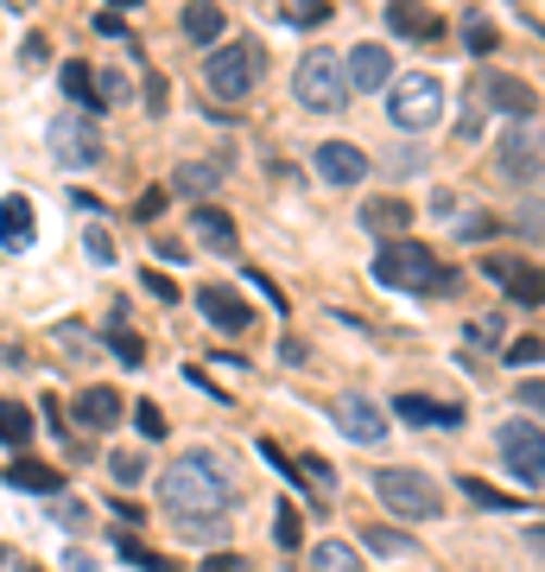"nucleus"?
<instances>
[{"label":"nucleus","instance_id":"obj_34","mask_svg":"<svg viewBox=\"0 0 545 572\" xmlns=\"http://www.w3.org/2000/svg\"><path fill=\"white\" fill-rule=\"evenodd\" d=\"M273 540H280V553H298V540H305V515H298V509H280V515H273Z\"/></svg>","mask_w":545,"mask_h":572},{"label":"nucleus","instance_id":"obj_11","mask_svg":"<svg viewBox=\"0 0 545 572\" xmlns=\"http://www.w3.org/2000/svg\"><path fill=\"white\" fill-rule=\"evenodd\" d=\"M330 419H336V433L356 439V446H381V439H387V414H381V401H368V394H336V401H330Z\"/></svg>","mask_w":545,"mask_h":572},{"label":"nucleus","instance_id":"obj_33","mask_svg":"<svg viewBox=\"0 0 545 572\" xmlns=\"http://www.w3.org/2000/svg\"><path fill=\"white\" fill-rule=\"evenodd\" d=\"M109 477L121 484V490H134V484L146 477V458L140 452H109Z\"/></svg>","mask_w":545,"mask_h":572},{"label":"nucleus","instance_id":"obj_40","mask_svg":"<svg viewBox=\"0 0 545 572\" xmlns=\"http://www.w3.org/2000/svg\"><path fill=\"white\" fill-rule=\"evenodd\" d=\"M38 64H51V45L45 38H20V71H38Z\"/></svg>","mask_w":545,"mask_h":572},{"label":"nucleus","instance_id":"obj_29","mask_svg":"<svg viewBox=\"0 0 545 572\" xmlns=\"http://www.w3.org/2000/svg\"><path fill=\"white\" fill-rule=\"evenodd\" d=\"M114 553H121L127 567H140V572H178L172 560H165V553H152V547H140V540H134L127 528H114Z\"/></svg>","mask_w":545,"mask_h":572},{"label":"nucleus","instance_id":"obj_16","mask_svg":"<svg viewBox=\"0 0 545 572\" xmlns=\"http://www.w3.org/2000/svg\"><path fill=\"white\" fill-rule=\"evenodd\" d=\"M71 414H76L83 433H114L127 407H121V394H114V388H83V394L71 401Z\"/></svg>","mask_w":545,"mask_h":572},{"label":"nucleus","instance_id":"obj_18","mask_svg":"<svg viewBox=\"0 0 545 572\" xmlns=\"http://www.w3.org/2000/svg\"><path fill=\"white\" fill-rule=\"evenodd\" d=\"M178 33H184V45H203V51H216L222 33H228V20H222L216 0H190V7L178 13Z\"/></svg>","mask_w":545,"mask_h":572},{"label":"nucleus","instance_id":"obj_25","mask_svg":"<svg viewBox=\"0 0 545 572\" xmlns=\"http://www.w3.org/2000/svg\"><path fill=\"white\" fill-rule=\"evenodd\" d=\"M216 185H222V159H190L172 179V191H184V197H210Z\"/></svg>","mask_w":545,"mask_h":572},{"label":"nucleus","instance_id":"obj_23","mask_svg":"<svg viewBox=\"0 0 545 572\" xmlns=\"http://www.w3.org/2000/svg\"><path fill=\"white\" fill-rule=\"evenodd\" d=\"M7 484H13V490H38V496H64V477H58L51 464H26V458L7 464Z\"/></svg>","mask_w":545,"mask_h":572},{"label":"nucleus","instance_id":"obj_5","mask_svg":"<svg viewBox=\"0 0 545 572\" xmlns=\"http://www.w3.org/2000/svg\"><path fill=\"white\" fill-rule=\"evenodd\" d=\"M381 96H387V121H394V127H406V134H425V127H437V121H444V83H437V76H425V71L394 76Z\"/></svg>","mask_w":545,"mask_h":572},{"label":"nucleus","instance_id":"obj_50","mask_svg":"<svg viewBox=\"0 0 545 572\" xmlns=\"http://www.w3.org/2000/svg\"><path fill=\"white\" fill-rule=\"evenodd\" d=\"M64 567H71V572H96L89 560H83V547H76V553H64Z\"/></svg>","mask_w":545,"mask_h":572},{"label":"nucleus","instance_id":"obj_54","mask_svg":"<svg viewBox=\"0 0 545 572\" xmlns=\"http://www.w3.org/2000/svg\"><path fill=\"white\" fill-rule=\"evenodd\" d=\"M0 567H7V547H0Z\"/></svg>","mask_w":545,"mask_h":572},{"label":"nucleus","instance_id":"obj_45","mask_svg":"<svg viewBox=\"0 0 545 572\" xmlns=\"http://www.w3.org/2000/svg\"><path fill=\"white\" fill-rule=\"evenodd\" d=\"M83 248H89V261H96V267H109V261H114V242L102 235V229H89V235H83Z\"/></svg>","mask_w":545,"mask_h":572},{"label":"nucleus","instance_id":"obj_27","mask_svg":"<svg viewBox=\"0 0 545 572\" xmlns=\"http://www.w3.org/2000/svg\"><path fill=\"white\" fill-rule=\"evenodd\" d=\"M362 547L368 553H387V560H406V553H419V540L400 528H387V522H368L362 528Z\"/></svg>","mask_w":545,"mask_h":572},{"label":"nucleus","instance_id":"obj_44","mask_svg":"<svg viewBox=\"0 0 545 572\" xmlns=\"http://www.w3.org/2000/svg\"><path fill=\"white\" fill-rule=\"evenodd\" d=\"M140 287H146V293H152V300H165V305L178 300V287H172V280H165L159 267H146V273H140Z\"/></svg>","mask_w":545,"mask_h":572},{"label":"nucleus","instance_id":"obj_30","mask_svg":"<svg viewBox=\"0 0 545 572\" xmlns=\"http://www.w3.org/2000/svg\"><path fill=\"white\" fill-rule=\"evenodd\" d=\"M109 350H114V363H127V369H140L146 363L140 331H127V325H109Z\"/></svg>","mask_w":545,"mask_h":572},{"label":"nucleus","instance_id":"obj_42","mask_svg":"<svg viewBox=\"0 0 545 572\" xmlns=\"http://www.w3.org/2000/svg\"><path fill=\"white\" fill-rule=\"evenodd\" d=\"M513 401L527 407V419H540V426H545V381H527V388H520Z\"/></svg>","mask_w":545,"mask_h":572},{"label":"nucleus","instance_id":"obj_14","mask_svg":"<svg viewBox=\"0 0 545 572\" xmlns=\"http://www.w3.org/2000/svg\"><path fill=\"white\" fill-rule=\"evenodd\" d=\"M311 159H318V179L324 185H362L368 179V153L356 141H324Z\"/></svg>","mask_w":545,"mask_h":572},{"label":"nucleus","instance_id":"obj_7","mask_svg":"<svg viewBox=\"0 0 545 572\" xmlns=\"http://www.w3.org/2000/svg\"><path fill=\"white\" fill-rule=\"evenodd\" d=\"M260 71H267L260 45L255 38H235V45H216V51H210L203 83H210V96H222V102H241V96L260 83Z\"/></svg>","mask_w":545,"mask_h":572},{"label":"nucleus","instance_id":"obj_41","mask_svg":"<svg viewBox=\"0 0 545 572\" xmlns=\"http://www.w3.org/2000/svg\"><path fill=\"white\" fill-rule=\"evenodd\" d=\"M324 13H330L324 0H292V7H286V20H292V26H318Z\"/></svg>","mask_w":545,"mask_h":572},{"label":"nucleus","instance_id":"obj_6","mask_svg":"<svg viewBox=\"0 0 545 572\" xmlns=\"http://www.w3.org/2000/svg\"><path fill=\"white\" fill-rule=\"evenodd\" d=\"M495 452H501V464H508L513 484H527V490H540L545 484V426L540 419H501L495 426Z\"/></svg>","mask_w":545,"mask_h":572},{"label":"nucleus","instance_id":"obj_2","mask_svg":"<svg viewBox=\"0 0 545 572\" xmlns=\"http://www.w3.org/2000/svg\"><path fill=\"white\" fill-rule=\"evenodd\" d=\"M368 273H374L387 293H412V300H425V293H450V287H457V273H450V267H437L432 248H425V242H406V235L381 242Z\"/></svg>","mask_w":545,"mask_h":572},{"label":"nucleus","instance_id":"obj_10","mask_svg":"<svg viewBox=\"0 0 545 572\" xmlns=\"http://www.w3.org/2000/svg\"><path fill=\"white\" fill-rule=\"evenodd\" d=\"M482 273L508 293L513 305H545V267L527 255H482Z\"/></svg>","mask_w":545,"mask_h":572},{"label":"nucleus","instance_id":"obj_36","mask_svg":"<svg viewBox=\"0 0 545 572\" xmlns=\"http://www.w3.org/2000/svg\"><path fill=\"white\" fill-rule=\"evenodd\" d=\"M96 96H102V109L127 102V71H96Z\"/></svg>","mask_w":545,"mask_h":572},{"label":"nucleus","instance_id":"obj_43","mask_svg":"<svg viewBox=\"0 0 545 572\" xmlns=\"http://www.w3.org/2000/svg\"><path fill=\"white\" fill-rule=\"evenodd\" d=\"M51 515H58L64 528H83V522H89V509H83L76 496H58V502H51Z\"/></svg>","mask_w":545,"mask_h":572},{"label":"nucleus","instance_id":"obj_38","mask_svg":"<svg viewBox=\"0 0 545 572\" xmlns=\"http://www.w3.org/2000/svg\"><path fill=\"white\" fill-rule=\"evenodd\" d=\"M501 356H508L513 369H533V363H545V343L540 338H520L513 350H501Z\"/></svg>","mask_w":545,"mask_h":572},{"label":"nucleus","instance_id":"obj_12","mask_svg":"<svg viewBox=\"0 0 545 572\" xmlns=\"http://www.w3.org/2000/svg\"><path fill=\"white\" fill-rule=\"evenodd\" d=\"M495 166H501V179H513V185H533V179H540V141H533V134H527V121H513L508 134H501V141H495Z\"/></svg>","mask_w":545,"mask_h":572},{"label":"nucleus","instance_id":"obj_51","mask_svg":"<svg viewBox=\"0 0 545 572\" xmlns=\"http://www.w3.org/2000/svg\"><path fill=\"white\" fill-rule=\"evenodd\" d=\"M527 547H533V553H545V528H533V534H527Z\"/></svg>","mask_w":545,"mask_h":572},{"label":"nucleus","instance_id":"obj_37","mask_svg":"<svg viewBox=\"0 0 545 572\" xmlns=\"http://www.w3.org/2000/svg\"><path fill=\"white\" fill-rule=\"evenodd\" d=\"M134 426H140V439H165V414L152 401H134Z\"/></svg>","mask_w":545,"mask_h":572},{"label":"nucleus","instance_id":"obj_21","mask_svg":"<svg viewBox=\"0 0 545 572\" xmlns=\"http://www.w3.org/2000/svg\"><path fill=\"white\" fill-rule=\"evenodd\" d=\"M33 204H26V197H0V248H13V255H20V248H33Z\"/></svg>","mask_w":545,"mask_h":572},{"label":"nucleus","instance_id":"obj_49","mask_svg":"<svg viewBox=\"0 0 545 572\" xmlns=\"http://www.w3.org/2000/svg\"><path fill=\"white\" fill-rule=\"evenodd\" d=\"M432 217H457V191H437V197H432Z\"/></svg>","mask_w":545,"mask_h":572},{"label":"nucleus","instance_id":"obj_53","mask_svg":"<svg viewBox=\"0 0 545 572\" xmlns=\"http://www.w3.org/2000/svg\"><path fill=\"white\" fill-rule=\"evenodd\" d=\"M7 7H33V0H7Z\"/></svg>","mask_w":545,"mask_h":572},{"label":"nucleus","instance_id":"obj_20","mask_svg":"<svg viewBox=\"0 0 545 572\" xmlns=\"http://www.w3.org/2000/svg\"><path fill=\"white\" fill-rule=\"evenodd\" d=\"M394 414H400L406 426H457L463 407H444V401H432V394H394Z\"/></svg>","mask_w":545,"mask_h":572},{"label":"nucleus","instance_id":"obj_32","mask_svg":"<svg viewBox=\"0 0 545 572\" xmlns=\"http://www.w3.org/2000/svg\"><path fill=\"white\" fill-rule=\"evenodd\" d=\"M457 490L470 496L475 509H495V515H508V509H520V502H513V496H501V490H488V484H482V477H463V484H457Z\"/></svg>","mask_w":545,"mask_h":572},{"label":"nucleus","instance_id":"obj_26","mask_svg":"<svg viewBox=\"0 0 545 572\" xmlns=\"http://www.w3.org/2000/svg\"><path fill=\"white\" fill-rule=\"evenodd\" d=\"M0 446H7V452H26V446H33V407L0 401Z\"/></svg>","mask_w":545,"mask_h":572},{"label":"nucleus","instance_id":"obj_46","mask_svg":"<svg viewBox=\"0 0 545 572\" xmlns=\"http://www.w3.org/2000/svg\"><path fill=\"white\" fill-rule=\"evenodd\" d=\"M203 572H248V560H241V553H210Z\"/></svg>","mask_w":545,"mask_h":572},{"label":"nucleus","instance_id":"obj_47","mask_svg":"<svg viewBox=\"0 0 545 572\" xmlns=\"http://www.w3.org/2000/svg\"><path fill=\"white\" fill-rule=\"evenodd\" d=\"M159 210H165V191H146V197H140V210H134V217H140V223H152Z\"/></svg>","mask_w":545,"mask_h":572},{"label":"nucleus","instance_id":"obj_24","mask_svg":"<svg viewBox=\"0 0 545 572\" xmlns=\"http://www.w3.org/2000/svg\"><path fill=\"white\" fill-rule=\"evenodd\" d=\"M58 83H64V96L76 102V114H96V109H102V96H96V71H89V64H64V71H58Z\"/></svg>","mask_w":545,"mask_h":572},{"label":"nucleus","instance_id":"obj_13","mask_svg":"<svg viewBox=\"0 0 545 572\" xmlns=\"http://www.w3.org/2000/svg\"><path fill=\"white\" fill-rule=\"evenodd\" d=\"M197 312L216 325L222 338H248V325H255L248 300H241V293H228V287H203V293H197Z\"/></svg>","mask_w":545,"mask_h":572},{"label":"nucleus","instance_id":"obj_15","mask_svg":"<svg viewBox=\"0 0 545 572\" xmlns=\"http://www.w3.org/2000/svg\"><path fill=\"white\" fill-rule=\"evenodd\" d=\"M387 26L406 38V45H437L444 26H437V13L425 0H387Z\"/></svg>","mask_w":545,"mask_h":572},{"label":"nucleus","instance_id":"obj_9","mask_svg":"<svg viewBox=\"0 0 545 572\" xmlns=\"http://www.w3.org/2000/svg\"><path fill=\"white\" fill-rule=\"evenodd\" d=\"M470 96H475V102H488L495 114H508V121L540 114V89H533V83H520V76H508V71H482L470 83Z\"/></svg>","mask_w":545,"mask_h":572},{"label":"nucleus","instance_id":"obj_48","mask_svg":"<svg viewBox=\"0 0 545 572\" xmlns=\"http://www.w3.org/2000/svg\"><path fill=\"white\" fill-rule=\"evenodd\" d=\"M71 210H76V217H96V210H102V197H89V191H71Z\"/></svg>","mask_w":545,"mask_h":572},{"label":"nucleus","instance_id":"obj_3","mask_svg":"<svg viewBox=\"0 0 545 572\" xmlns=\"http://www.w3.org/2000/svg\"><path fill=\"white\" fill-rule=\"evenodd\" d=\"M374 496L387 502L394 522H432L437 509H444V490H437L425 471H412V464H381L374 471Z\"/></svg>","mask_w":545,"mask_h":572},{"label":"nucleus","instance_id":"obj_8","mask_svg":"<svg viewBox=\"0 0 545 572\" xmlns=\"http://www.w3.org/2000/svg\"><path fill=\"white\" fill-rule=\"evenodd\" d=\"M45 147H51V159L64 166V172H89L96 159H102V127H96V114H58L51 127H45Z\"/></svg>","mask_w":545,"mask_h":572},{"label":"nucleus","instance_id":"obj_31","mask_svg":"<svg viewBox=\"0 0 545 572\" xmlns=\"http://www.w3.org/2000/svg\"><path fill=\"white\" fill-rule=\"evenodd\" d=\"M495 45H501V33H495V26H488L482 13H470V20H463V51H475V58H488Z\"/></svg>","mask_w":545,"mask_h":572},{"label":"nucleus","instance_id":"obj_19","mask_svg":"<svg viewBox=\"0 0 545 572\" xmlns=\"http://www.w3.org/2000/svg\"><path fill=\"white\" fill-rule=\"evenodd\" d=\"M190 235H197L210 255H235V223L222 217L216 204H190Z\"/></svg>","mask_w":545,"mask_h":572},{"label":"nucleus","instance_id":"obj_28","mask_svg":"<svg viewBox=\"0 0 545 572\" xmlns=\"http://www.w3.org/2000/svg\"><path fill=\"white\" fill-rule=\"evenodd\" d=\"M311 572H362V553L349 540H318L311 547Z\"/></svg>","mask_w":545,"mask_h":572},{"label":"nucleus","instance_id":"obj_35","mask_svg":"<svg viewBox=\"0 0 545 572\" xmlns=\"http://www.w3.org/2000/svg\"><path fill=\"white\" fill-rule=\"evenodd\" d=\"M298 477H305L311 490L324 496V502H330V496H336V471H330L324 458H298Z\"/></svg>","mask_w":545,"mask_h":572},{"label":"nucleus","instance_id":"obj_55","mask_svg":"<svg viewBox=\"0 0 545 572\" xmlns=\"http://www.w3.org/2000/svg\"><path fill=\"white\" fill-rule=\"evenodd\" d=\"M20 572H38V567H20Z\"/></svg>","mask_w":545,"mask_h":572},{"label":"nucleus","instance_id":"obj_1","mask_svg":"<svg viewBox=\"0 0 545 572\" xmlns=\"http://www.w3.org/2000/svg\"><path fill=\"white\" fill-rule=\"evenodd\" d=\"M159 502L184 534H216L235 515V477L216 452H178L159 471Z\"/></svg>","mask_w":545,"mask_h":572},{"label":"nucleus","instance_id":"obj_17","mask_svg":"<svg viewBox=\"0 0 545 572\" xmlns=\"http://www.w3.org/2000/svg\"><path fill=\"white\" fill-rule=\"evenodd\" d=\"M343 71H349V89H368V96H381V89L394 83V64H387V45H356Z\"/></svg>","mask_w":545,"mask_h":572},{"label":"nucleus","instance_id":"obj_39","mask_svg":"<svg viewBox=\"0 0 545 572\" xmlns=\"http://www.w3.org/2000/svg\"><path fill=\"white\" fill-rule=\"evenodd\" d=\"M58 343H64L71 356H96V338H89L83 325H58Z\"/></svg>","mask_w":545,"mask_h":572},{"label":"nucleus","instance_id":"obj_4","mask_svg":"<svg viewBox=\"0 0 545 572\" xmlns=\"http://www.w3.org/2000/svg\"><path fill=\"white\" fill-rule=\"evenodd\" d=\"M292 96H298L311 114L343 109V102H349V71H343V58H336L330 45H311V51L298 58V71H292Z\"/></svg>","mask_w":545,"mask_h":572},{"label":"nucleus","instance_id":"obj_52","mask_svg":"<svg viewBox=\"0 0 545 572\" xmlns=\"http://www.w3.org/2000/svg\"><path fill=\"white\" fill-rule=\"evenodd\" d=\"M109 7H140V0H109Z\"/></svg>","mask_w":545,"mask_h":572},{"label":"nucleus","instance_id":"obj_22","mask_svg":"<svg viewBox=\"0 0 545 572\" xmlns=\"http://www.w3.org/2000/svg\"><path fill=\"white\" fill-rule=\"evenodd\" d=\"M362 223L374 229V235H400V229L412 223V204H400V197H368Z\"/></svg>","mask_w":545,"mask_h":572}]
</instances>
